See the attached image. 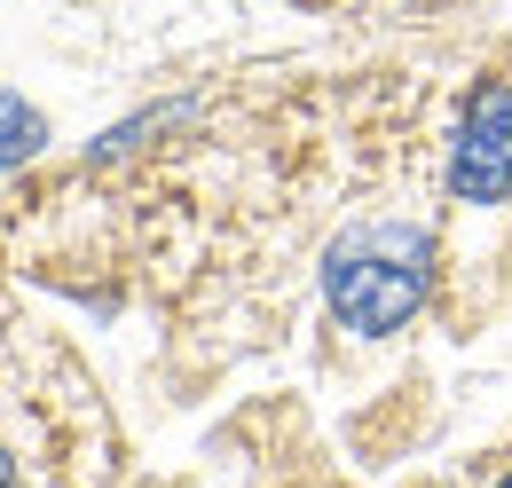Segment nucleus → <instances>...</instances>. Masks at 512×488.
<instances>
[{
	"mask_svg": "<svg viewBox=\"0 0 512 488\" xmlns=\"http://www.w3.org/2000/svg\"><path fill=\"white\" fill-rule=\"evenodd\" d=\"M0 488H8V449H0Z\"/></svg>",
	"mask_w": 512,
	"mask_h": 488,
	"instance_id": "4",
	"label": "nucleus"
},
{
	"mask_svg": "<svg viewBox=\"0 0 512 488\" xmlns=\"http://www.w3.org/2000/svg\"><path fill=\"white\" fill-rule=\"evenodd\" d=\"M497 488H512V473H505V481H497Z\"/></svg>",
	"mask_w": 512,
	"mask_h": 488,
	"instance_id": "5",
	"label": "nucleus"
},
{
	"mask_svg": "<svg viewBox=\"0 0 512 488\" xmlns=\"http://www.w3.org/2000/svg\"><path fill=\"white\" fill-rule=\"evenodd\" d=\"M449 197L457 205H497L512 197V87L481 79L465 95V119L449 142Z\"/></svg>",
	"mask_w": 512,
	"mask_h": 488,
	"instance_id": "2",
	"label": "nucleus"
},
{
	"mask_svg": "<svg viewBox=\"0 0 512 488\" xmlns=\"http://www.w3.org/2000/svg\"><path fill=\"white\" fill-rule=\"evenodd\" d=\"M40 142H48V119H40L24 95H8V87H0V166H24Z\"/></svg>",
	"mask_w": 512,
	"mask_h": 488,
	"instance_id": "3",
	"label": "nucleus"
},
{
	"mask_svg": "<svg viewBox=\"0 0 512 488\" xmlns=\"http://www.w3.org/2000/svg\"><path fill=\"white\" fill-rule=\"evenodd\" d=\"M426 292H434V237L418 221H363L323 260V300L355 339L402 331L426 307Z\"/></svg>",
	"mask_w": 512,
	"mask_h": 488,
	"instance_id": "1",
	"label": "nucleus"
}]
</instances>
